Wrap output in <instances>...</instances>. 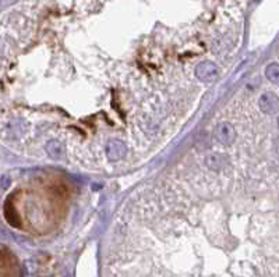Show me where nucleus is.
<instances>
[{
    "mask_svg": "<svg viewBox=\"0 0 279 277\" xmlns=\"http://www.w3.org/2000/svg\"><path fill=\"white\" fill-rule=\"evenodd\" d=\"M216 73H218V70H216V67L212 63H203V64H200L197 67V74L200 75V78L204 80V81L212 80L213 77L216 75Z\"/></svg>",
    "mask_w": 279,
    "mask_h": 277,
    "instance_id": "nucleus-1",
    "label": "nucleus"
},
{
    "mask_svg": "<svg viewBox=\"0 0 279 277\" xmlns=\"http://www.w3.org/2000/svg\"><path fill=\"white\" fill-rule=\"evenodd\" d=\"M116 145L120 148V149H119V152H120V154H123L124 147L122 145V144H119V142H110V145H109V147L113 148V147H116ZM113 152H115V154H113V160H117V155H116V152H117V151H116V149H113Z\"/></svg>",
    "mask_w": 279,
    "mask_h": 277,
    "instance_id": "nucleus-2",
    "label": "nucleus"
}]
</instances>
